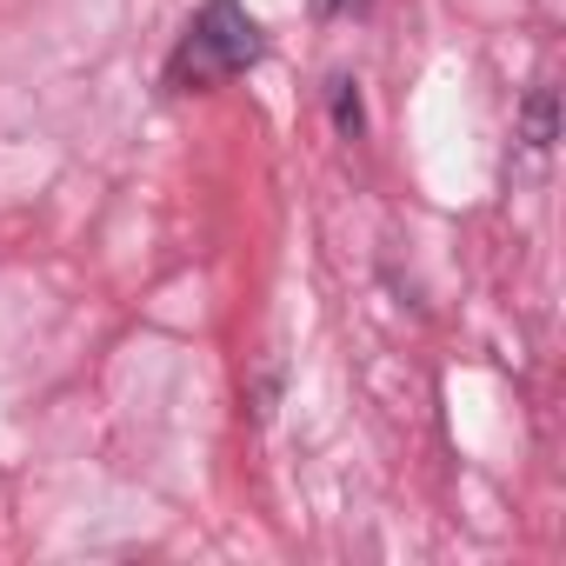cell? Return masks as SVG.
<instances>
[{
    "label": "cell",
    "instance_id": "obj_1",
    "mask_svg": "<svg viewBox=\"0 0 566 566\" xmlns=\"http://www.w3.org/2000/svg\"><path fill=\"white\" fill-rule=\"evenodd\" d=\"M260 54H266V28L247 14V0H200L193 21L174 41V54H167V67H160V87L167 94H207V87L247 74Z\"/></svg>",
    "mask_w": 566,
    "mask_h": 566
},
{
    "label": "cell",
    "instance_id": "obj_4",
    "mask_svg": "<svg viewBox=\"0 0 566 566\" xmlns=\"http://www.w3.org/2000/svg\"><path fill=\"white\" fill-rule=\"evenodd\" d=\"M321 21H347V14H367V0H314Z\"/></svg>",
    "mask_w": 566,
    "mask_h": 566
},
{
    "label": "cell",
    "instance_id": "obj_3",
    "mask_svg": "<svg viewBox=\"0 0 566 566\" xmlns=\"http://www.w3.org/2000/svg\"><path fill=\"white\" fill-rule=\"evenodd\" d=\"M327 114H334V134L340 140H360L367 134V107H360V81L354 74H327Z\"/></svg>",
    "mask_w": 566,
    "mask_h": 566
},
{
    "label": "cell",
    "instance_id": "obj_2",
    "mask_svg": "<svg viewBox=\"0 0 566 566\" xmlns=\"http://www.w3.org/2000/svg\"><path fill=\"white\" fill-rule=\"evenodd\" d=\"M520 140H526L533 154H546V147L559 140V87H533V94L520 101Z\"/></svg>",
    "mask_w": 566,
    "mask_h": 566
}]
</instances>
